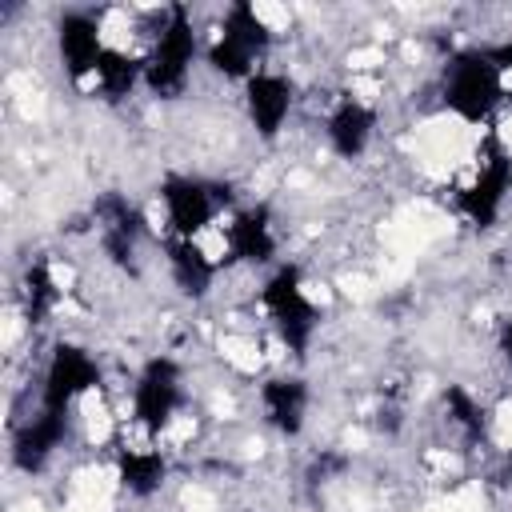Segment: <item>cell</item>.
<instances>
[{
  "instance_id": "cell-16",
  "label": "cell",
  "mask_w": 512,
  "mask_h": 512,
  "mask_svg": "<svg viewBox=\"0 0 512 512\" xmlns=\"http://www.w3.org/2000/svg\"><path fill=\"white\" fill-rule=\"evenodd\" d=\"M172 276H176V284L184 292L200 296L208 288V280H212V260L192 240H176L172 244Z\"/></svg>"
},
{
  "instance_id": "cell-6",
  "label": "cell",
  "mask_w": 512,
  "mask_h": 512,
  "mask_svg": "<svg viewBox=\"0 0 512 512\" xmlns=\"http://www.w3.org/2000/svg\"><path fill=\"white\" fill-rule=\"evenodd\" d=\"M508 184H512V160L500 152V144H496V140H488V160L480 164L476 184L460 196V208L468 212V220H472V224H480V228H488V224H492V216H496V212H500V204H504Z\"/></svg>"
},
{
  "instance_id": "cell-14",
  "label": "cell",
  "mask_w": 512,
  "mask_h": 512,
  "mask_svg": "<svg viewBox=\"0 0 512 512\" xmlns=\"http://www.w3.org/2000/svg\"><path fill=\"white\" fill-rule=\"evenodd\" d=\"M228 248L232 256L240 260H252V264H264L272 252H276V240H272V228H268V212L256 208V212H244L232 232H228Z\"/></svg>"
},
{
  "instance_id": "cell-19",
  "label": "cell",
  "mask_w": 512,
  "mask_h": 512,
  "mask_svg": "<svg viewBox=\"0 0 512 512\" xmlns=\"http://www.w3.org/2000/svg\"><path fill=\"white\" fill-rule=\"evenodd\" d=\"M24 300H28V320L40 324L44 312L52 308V300H56V288H52V276H48L44 264H32L28 268V276H24Z\"/></svg>"
},
{
  "instance_id": "cell-17",
  "label": "cell",
  "mask_w": 512,
  "mask_h": 512,
  "mask_svg": "<svg viewBox=\"0 0 512 512\" xmlns=\"http://www.w3.org/2000/svg\"><path fill=\"white\" fill-rule=\"evenodd\" d=\"M120 476H124V484H128L132 492L148 496V492L160 488V480H164V456L152 452V448L124 452V456H120Z\"/></svg>"
},
{
  "instance_id": "cell-4",
  "label": "cell",
  "mask_w": 512,
  "mask_h": 512,
  "mask_svg": "<svg viewBox=\"0 0 512 512\" xmlns=\"http://www.w3.org/2000/svg\"><path fill=\"white\" fill-rule=\"evenodd\" d=\"M268 48V32L264 24L256 20V12L248 4H236L224 20V32L220 40L212 44V68H220L224 76H248L252 72V60Z\"/></svg>"
},
{
  "instance_id": "cell-12",
  "label": "cell",
  "mask_w": 512,
  "mask_h": 512,
  "mask_svg": "<svg viewBox=\"0 0 512 512\" xmlns=\"http://www.w3.org/2000/svg\"><path fill=\"white\" fill-rule=\"evenodd\" d=\"M100 240L108 248V256L124 268H132V252H136V212L120 200V196H104L100 208Z\"/></svg>"
},
{
  "instance_id": "cell-15",
  "label": "cell",
  "mask_w": 512,
  "mask_h": 512,
  "mask_svg": "<svg viewBox=\"0 0 512 512\" xmlns=\"http://www.w3.org/2000/svg\"><path fill=\"white\" fill-rule=\"evenodd\" d=\"M304 404H308V392H304L300 380H268V384H264V408H268V420H272L280 432H288V436L300 432V424H304Z\"/></svg>"
},
{
  "instance_id": "cell-1",
  "label": "cell",
  "mask_w": 512,
  "mask_h": 512,
  "mask_svg": "<svg viewBox=\"0 0 512 512\" xmlns=\"http://www.w3.org/2000/svg\"><path fill=\"white\" fill-rule=\"evenodd\" d=\"M444 100L456 116L464 120H484L492 112V104L500 100V68L488 52H468L452 64L448 84H444Z\"/></svg>"
},
{
  "instance_id": "cell-10",
  "label": "cell",
  "mask_w": 512,
  "mask_h": 512,
  "mask_svg": "<svg viewBox=\"0 0 512 512\" xmlns=\"http://www.w3.org/2000/svg\"><path fill=\"white\" fill-rule=\"evenodd\" d=\"M60 56H64V68L72 76H88V72L100 68L104 48H100L96 24L84 12H72V16L60 20Z\"/></svg>"
},
{
  "instance_id": "cell-18",
  "label": "cell",
  "mask_w": 512,
  "mask_h": 512,
  "mask_svg": "<svg viewBox=\"0 0 512 512\" xmlns=\"http://www.w3.org/2000/svg\"><path fill=\"white\" fill-rule=\"evenodd\" d=\"M96 80H100V92H104V96L120 100V96H128V88L136 84V64L124 60L120 52H104V60H100V68H96Z\"/></svg>"
},
{
  "instance_id": "cell-20",
  "label": "cell",
  "mask_w": 512,
  "mask_h": 512,
  "mask_svg": "<svg viewBox=\"0 0 512 512\" xmlns=\"http://www.w3.org/2000/svg\"><path fill=\"white\" fill-rule=\"evenodd\" d=\"M500 348H504V356H508V364H512V320H508L504 332H500Z\"/></svg>"
},
{
  "instance_id": "cell-3",
  "label": "cell",
  "mask_w": 512,
  "mask_h": 512,
  "mask_svg": "<svg viewBox=\"0 0 512 512\" xmlns=\"http://www.w3.org/2000/svg\"><path fill=\"white\" fill-rule=\"evenodd\" d=\"M192 48L196 44H192V28H188V12L172 8V20L160 32L156 52L144 64V80H148V88L156 96H176L184 88V76H188V64H192Z\"/></svg>"
},
{
  "instance_id": "cell-5",
  "label": "cell",
  "mask_w": 512,
  "mask_h": 512,
  "mask_svg": "<svg viewBox=\"0 0 512 512\" xmlns=\"http://www.w3.org/2000/svg\"><path fill=\"white\" fill-rule=\"evenodd\" d=\"M96 380H100V372H96V364L88 360V352H80V348H72V344H56L52 364H48V372H44V400H40V412H48V416H68V404H72L84 388H92Z\"/></svg>"
},
{
  "instance_id": "cell-13",
  "label": "cell",
  "mask_w": 512,
  "mask_h": 512,
  "mask_svg": "<svg viewBox=\"0 0 512 512\" xmlns=\"http://www.w3.org/2000/svg\"><path fill=\"white\" fill-rule=\"evenodd\" d=\"M372 136V112L356 100H344L328 120V140L340 156H360Z\"/></svg>"
},
{
  "instance_id": "cell-2",
  "label": "cell",
  "mask_w": 512,
  "mask_h": 512,
  "mask_svg": "<svg viewBox=\"0 0 512 512\" xmlns=\"http://www.w3.org/2000/svg\"><path fill=\"white\" fill-rule=\"evenodd\" d=\"M264 308H268L272 324L280 328L284 344H288L296 356H304V348H308V340H312V332H316V308H312V300L304 296L300 272H296L292 264L280 268V272L264 284Z\"/></svg>"
},
{
  "instance_id": "cell-8",
  "label": "cell",
  "mask_w": 512,
  "mask_h": 512,
  "mask_svg": "<svg viewBox=\"0 0 512 512\" xmlns=\"http://www.w3.org/2000/svg\"><path fill=\"white\" fill-rule=\"evenodd\" d=\"M164 204H168V220L176 224L180 240H192V232H200L212 212H216V188L200 184V180H184V176H172L164 180Z\"/></svg>"
},
{
  "instance_id": "cell-11",
  "label": "cell",
  "mask_w": 512,
  "mask_h": 512,
  "mask_svg": "<svg viewBox=\"0 0 512 512\" xmlns=\"http://www.w3.org/2000/svg\"><path fill=\"white\" fill-rule=\"evenodd\" d=\"M64 428H68V416H48V412H40L32 424H24V428L16 432V448H12L16 464H20L24 472H40L44 460L52 456V448L64 440Z\"/></svg>"
},
{
  "instance_id": "cell-9",
  "label": "cell",
  "mask_w": 512,
  "mask_h": 512,
  "mask_svg": "<svg viewBox=\"0 0 512 512\" xmlns=\"http://www.w3.org/2000/svg\"><path fill=\"white\" fill-rule=\"evenodd\" d=\"M288 108H292V88H288V80L268 76V72L248 76V116H252V124L260 128V136L272 140V136L280 132Z\"/></svg>"
},
{
  "instance_id": "cell-7",
  "label": "cell",
  "mask_w": 512,
  "mask_h": 512,
  "mask_svg": "<svg viewBox=\"0 0 512 512\" xmlns=\"http://www.w3.org/2000/svg\"><path fill=\"white\" fill-rule=\"evenodd\" d=\"M180 404V372L172 360H152L136 384V420L148 432H160Z\"/></svg>"
}]
</instances>
